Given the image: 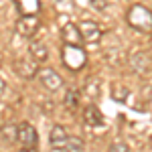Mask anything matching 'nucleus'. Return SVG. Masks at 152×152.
<instances>
[{
    "label": "nucleus",
    "mask_w": 152,
    "mask_h": 152,
    "mask_svg": "<svg viewBox=\"0 0 152 152\" xmlns=\"http://www.w3.org/2000/svg\"><path fill=\"white\" fill-rule=\"evenodd\" d=\"M110 150H114V152H128V144L126 142H114V144H110Z\"/></svg>",
    "instance_id": "6ab92c4d"
},
{
    "label": "nucleus",
    "mask_w": 152,
    "mask_h": 152,
    "mask_svg": "<svg viewBox=\"0 0 152 152\" xmlns=\"http://www.w3.org/2000/svg\"><path fill=\"white\" fill-rule=\"evenodd\" d=\"M16 10L20 14H37L41 10V2L39 0H12Z\"/></svg>",
    "instance_id": "f8f14e48"
},
{
    "label": "nucleus",
    "mask_w": 152,
    "mask_h": 152,
    "mask_svg": "<svg viewBox=\"0 0 152 152\" xmlns=\"http://www.w3.org/2000/svg\"><path fill=\"white\" fill-rule=\"evenodd\" d=\"M16 142H20V146L26 150H35L39 144V134H37L35 126L28 122H20L16 126Z\"/></svg>",
    "instance_id": "7ed1b4c3"
},
{
    "label": "nucleus",
    "mask_w": 152,
    "mask_h": 152,
    "mask_svg": "<svg viewBox=\"0 0 152 152\" xmlns=\"http://www.w3.org/2000/svg\"><path fill=\"white\" fill-rule=\"evenodd\" d=\"M126 23L138 33L152 35V10L146 4H132L126 12Z\"/></svg>",
    "instance_id": "f257e3e1"
},
{
    "label": "nucleus",
    "mask_w": 152,
    "mask_h": 152,
    "mask_svg": "<svg viewBox=\"0 0 152 152\" xmlns=\"http://www.w3.org/2000/svg\"><path fill=\"white\" fill-rule=\"evenodd\" d=\"M39 81L41 85L47 89V91H59L61 87H63V77L59 75L55 69H51V67H45V69H39Z\"/></svg>",
    "instance_id": "39448f33"
},
{
    "label": "nucleus",
    "mask_w": 152,
    "mask_h": 152,
    "mask_svg": "<svg viewBox=\"0 0 152 152\" xmlns=\"http://www.w3.org/2000/svg\"><path fill=\"white\" fill-rule=\"evenodd\" d=\"M4 94H6V81L0 77V97H4Z\"/></svg>",
    "instance_id": "412c9836"
},
{
    "label": "nucleus",
    "mask_w": 152,
    "mask_h": 152,
    "mask_svg": "<svg viewBox=\"0 0 152 152\" xmlns=\"http://www.w3.org/2000/svg\"><path fill=\"white\" fill-rule=\"evenodd\" d=\"M150 144H152V136H150Z\"/></svg>",
    "instance_id": "4be33fe9"
},
{
    "label": "nucleus",
    "mask_w": 152,
    "mask_h": 152,
    "mask_svg": "<svg viewBox=\"0 0 152 152\" xmlns=\"http://www.w3.org/2000/svg\"><path fill=\"white\" fill-rule=\"evenodd\" d=\"M28 53H31V57L35 59L37 63H43V61L49 59V49H47V45H43V43H33L31 49H28Z\"/></svg>",
    "instance_id": "4468645a"
},
{
    "label": "nucleus",
    "mask_w": 152,
    "mask_h": 152,
    "mask_svg": "<svg viewBox=\"0 0 152 152\" xmlns=\"http://www.w3.org/2000/svg\"><path fill=\"white\" fill-rule=\"evenodd\" d=\"M99 91H102V87H99V81L97 79H87V83H85V94L89 95V97H97L99 95Z\"/></svg>",
    "instance_id": "a211bd4d"
},
{
    "label": "nucleus",
    "mask_w": 152,
    "mask_h": 152,
    "mask_svg": "<svg viewBox=\"0 0 152 152\" xmlns=\"http://www.w3.org/2000/svg\"><path fill=\"white\" fill-rule=\"evenodd\" d=\"M89 4L94 6L95 10H104L105 6H107V0H89Z\"/></svg>",
    "instance_id": "aec40b11"
},
{
    "label": "nucleus",
    "mask_w": 152,
    "mask_h": 152,
    "mask_svg": "<svg viewBox=\"0 0 152 152\" xmlns=\"http://www.w3.org/2000/svg\"><path fill=\"white\" fill-rule=\"evenodd\" d=\"M104 114H102V110L97 107L95 104H89L83 107V124L85 126H89V128H99V126H104Z\"/></svg>",
    "instance_id": "6e6552de"
},
{
    "label": "nucleus",
    "mask_w": 152,
    "mask_h": 152,
    "mask_svg": "<svg viewBox=\"0 0 152 152\" xmlns=\"http://www.w3.org/2000/svg\"><path fill=\"white\" fill-rule=\"evenodd\" d=\"M0 134H2V140L6 142V144H12V142H16V126H12V124H8V126H0Z\"/></svg>",
    "instance_id": "f3484780"
},
{
    "label": "nucleus",
    "mask_w": 152,
    "mask_h": 152,
    "mask_svg": "<svg viewBox=\"0 0 152 152\" xmlns=\"http://www.w3.org/2000/svg\"><path fill=\"white\" fill-rule=\"evenodd\" d=\"M65 105L69 107L71 112L79 107V91L77 89H73V87L67 89V94H65Z\"/></svg>",
    "instance_id": "2eb2a0df"
},
{
    "label": "nucleus",
    "mask_w": 152,
    "mask_h": 152,
    "mask_svg": "<svg viewBox=\"0 0 152 152\" xmlns=\"http://www.w3.org/2000/svg\"><path fill=\"white\" fill-rule=\"evenodd\" d=\"M14 71L23 77V79H33L39 73V63L35 59H16L14 61Z\"/></svg>",
    "instance_id": "0eeeda50"
},
{
    "label": "nucleus",
    "mask_w": 152,
    "mask_h": 152,
    "mask_svg": "<svg viewBox=\"0 0 152 152\" xmlns=\"http://www.w3.org/2000/svg\"><path fill=\"white\" fill-rule=\"evenodd\" d=\"M61 37L65 41V45H81L83 39L81 33H79V26L75 23H65L61 26Z\"/></svg>",
    "instance_id": "1a4fd4ad"
},
{
    "label": "nucleus",
    "mask_w": 152,
    "mask_h": 152,
    "mask_svg": "<svg viewBox=\"0 0 152 152\" xmlns=\"http://www.w3.org/2000/svg\"><path fill=\"white\" fill-rule=\"evenodd\" d=\"M85 148V142L81 138H77V136H69L67 142H65V146H63V150L67 152H75V150H83Z\"/></svg>",
    "instance_id": "dca6fc26"
},
{
    "label": "nucleus",
    "mask_w": 152,
    "mask_h": 152,
    "mask_svg": "<svg viewBox=\"0 0 152 152\" xmlns=\"http://www.w3.org/2000/svg\"><path fill=\"white\" fill-rule=\"evenodd\" d=\"M67 138H69V134H67V130L63 128V126H53L51 134H49V144H51V148H55V150H63Z\"/></svg>",
    "instance_id": "9b49d317"
},
{
    "label": "nucleus",
    "mask_w": 152,
    "mask_h": 152,
    "mask_svg": "<svg viewBox=\"0 0 152 152\" xmlns=\"http://www.w3.org/2000/svg\"><path fill=\"white\" fill-rule=\"evenodd\" d=\"M110 95H112V99H114V102L124 104V102L128 99V95H130V89H128V85H124V83H112Z\"/></svg>",
    "instance_id": "ddd939ff"
},
{
    "label": "nucleus",
    "mask_w": 152,
    "mask_h": 152,
    "mask_svg": "<svg viewBox=\"0 0 152 152\" xmlns=\"http://www.w3.org/2000/svg\"><path fill=\"white\" fill-rule=\"evenodd\" d=\"M130 65L136 73H150L152 71V59L146 53H134L130 57Z\"/></svg>",
    "instance_id": "9d476101"
},
{
    "label": "nucleus",
    "mask_w": 152,
    "mask_h": 152,
    "mask_svg": "<svg viewBox=\"0 0 152 152\" xmlns=\"http://www.w3.org/2000/svg\"><path fill=\"white\" fill-rule=\"evenodd\" d=\"M61 59H63V65L69 71H81L87 63V53L81 49V45H65Z\"/></svg>",
    "instance_id": "f03ea898"
},
{
    "label": "nucleus",
    "mask_w": 152,
    "mask_h": 152,
    "mask_svg": "<svg viewBox=\"0 0 152 152\" xmlns=\"http://www.w3.org/2000/svg\"><path fill=\"white\" fill-rule=\"evenodd\" d=\"M150 53H152V49H150Z\"/></svg>",
    "instance_id": "5701e85b"
},
{
    "label": "nucleus",
    "mask_w": 152,
    "mask_h": 152,
    "mask_svg": "<svg viewBox=\"0 0 152 152\" xmlns=\"http://www.w3.org/2000/svg\"><path fill=\"white\" fill-rule=\"evenodd\" d=\"M39 18H37V14H20V18L16 20V33L24 39H33L37 35V31H39Z\"/></svg>",
    "instance_id": "20e7f679"
},
{
    "label": "nucleus",
    "mask_w": 152,
    "mask_h": 152,
    "mask_svg": "<svg viewBox=\"0 0 152 152\" xmlns=\"http://www.w3.org/2000/svg\"><path fill=\"white\" fill-rule=\"evenodd\" d=\"M77 26H79L83 43H89V45H91V43H99V39H102V28H99L97 23H94V20H81Z\"/></svg>",
    "instance_id": "423d86ee"
}]
</instances>
